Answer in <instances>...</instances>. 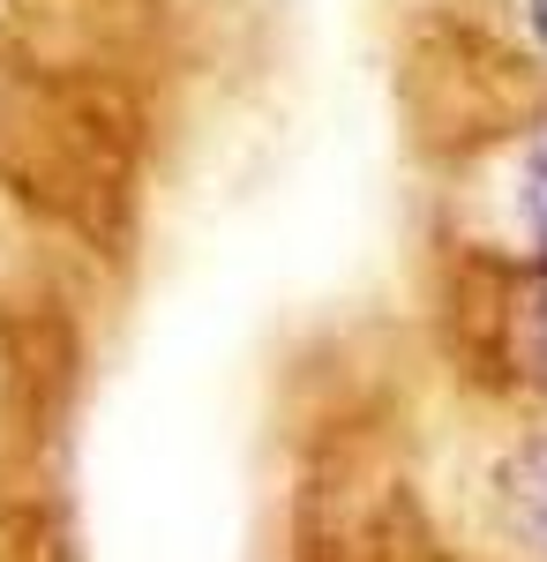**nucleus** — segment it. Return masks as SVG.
I'll use <instances>...</instances> for the list:
<instances>
[{
	"instance_id": "2",
	"label": "nucleus",
	"mask_w": 547,
	"mask_h": 562,
	"mask_svg": "<svg viewBox=\"0 0 547 562\" xmlns=\"http://www.w3.org/2000/svg\"><path fill=\"white\" fill-rule=\"evenodd\" d=\"M525 233H533V256L547 270V128L533 143V158H525Z\"/></svg>"
},
{
	"instance_id": "4",
	"label": "nucleus",
	"mask_w": 547,
	"mask_h": 562,
	"mask_svg": "<svg viewBox=\"0 0 547 562\" xmlns=\"http://www.w3.org/2000/svg\"><path fill=\"white\" fill-rule=\"evenodd\" d=\"M525 15H533V38L547 45V0H525Z\"/></svg>"
},
{
	"instance_id": "3",
	"label": "nucleus",
	"mask_w": 547,
	"mask_h": 562,
	"mask_svg": "<svg viewBox=\"0 0 547 562\" xmlns=\"http://www.w3.org/2000/svg\"><path fill=\"white\" fill-rule=\"evenodd\" d=\"M517 352H525V368L547 383V270H540V285H533V301L517 307Z\"/></svg>"
},
{
	"instance_id": "1",
	"label": "nucleus",
	"mask_w": 547,
	"mask_h": 562,
	"mask_svg": "<svg viewBox=\"0 0 547 562\" xmlns=\"http://www.w3.org/2000/svg\"><path fill=\"white\" fill-rule=\"evenodd\" d=\"M503 503H510V518H517V532L547 548V428L533 442H517V458H510V473H503Z\"/></svg>"
}]
</instances>
